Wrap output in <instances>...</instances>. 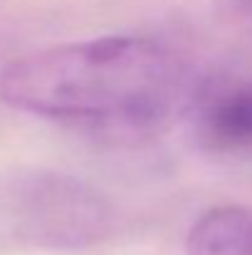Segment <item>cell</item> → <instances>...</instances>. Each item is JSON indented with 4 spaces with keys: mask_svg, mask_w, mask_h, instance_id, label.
<instances>
[{
    "mask_svg": "<svg viewBox=\"0 0 252 255\" xmlns=\"http://www.w3.org/2000/svg\"><path fill=\"white\" fill-rule=\"evenodd\" d=\"M188 97V67L166 42L106 35L40 50L0 72V99L109 139L164 129Z\"/></svg>",
    "mask_w": 252,
    "mask_h": 255,
    "instance_id": "cell-1",
    "label": "cell"
},
{
    "mask_svg": "<svg viewBox=\"0 0 252 255\" xmlns=\"http://www.w3.org/2000/svg\"><path fill=\"white\" fill-rule=\"evenodd\" d=\"M2 213L15 238L45 248H80L111 228L106 196L82 178L37 171L15 178L2 193Z\"/></svg>",
    "mask_w": 252,
    "mask_h": 255,
    "instance_id": "cell-2",
    "label": "cell"
},
{
    "mask_svg": "<svg viewBox=\"0 0 252 255\" xmlns=\"http://www.w3.org/2000/svg\"><path fill=\"white\" fill-rule=\"evenodd\" d=\"M200 136L215 149L252 146V82L223 87L198 102Z\"/></svg>",
    "mask_w": 252,
    "mask_h": 255,
    "instance_id": "cell-3",
    "label": "cell"
},
{
    "mask_svg": "<svg viewBox=\"0 0 252 255\" xmlns=\"http://www.w3.org/2000/svg\"><path fill=\"white\" fill-rule=\"evenodd\" d=\"M185 255H252V208L205 211L185 233Z\"/></svg>",
    "mask_w": 252,
    "mask_h": 255,
    "instance_id": "cell-4",
    "label": "cell"
},
{
    "mask_svg": "<svg viewBox=\"0 0 252 255\" xmlns=\"http://www.w3.org/2000/svg\"><path fill=\"white\" fill-rule=\"evenodd\" d=\"M230 5L240 12V15H245V17H252V0H230Z\"/></svg>",
    "mask_w": 252,
    "mask_h": 255,
    "instance_id": "cell-5",
    "label": "cell"
}]
</instances>
